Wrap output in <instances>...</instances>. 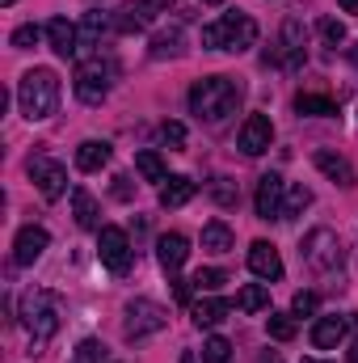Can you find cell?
I'll return each mask as SVG.
<instances>
[{
  "instance_id": "1",
  "label": "cell",
  "mask_w": 358,
  "mask_h": 363,
  "mask_svg": "<svg viewBox=\"0 0 358 363\" xmlns=\"http://www.w3.org/2000/svg\"><path fill=\"white\" fill-rule=\"evenodd\" d=\"M245 101V85L232 81V77H202L194 89H190V114L207 127H219L228 123Z\"/></svg>"
},
{
  "instance_id": "2",
  "label": "cell",
  "mask_w": 358,
  "mask_h": 363,
  "mask_svg": "<svg viewBox=\"0 0 358 363\" xmlns=\"http://www.w3.org/2000/svg\"><path fill=\"white\" fill-rule=\"evenodd\" d=\"M17 106H21V114H25L30 123L51 118L55 106H59V77H55L51 68H34V72H25V77L17 81Z\"/></svg>"
},
{
  "instance_id": "3",
  "label": "cell",
  "mask_w": 358,
  "mask_h": 363,
  "mask_svg": "<svg viewBox=\"0 0 358 363\" xmlns=\"http://www.w3.org/2000/svg\"><path fill=\"white\" fill-rule=\"evenodd\" d=\"M59 300L47 291V287H30L25 296H21V325H25V334L34 338V347H42V342H51L55 334H59Z\"/></svg>"
},
{
  "instance_id": "4",
  "label": "cell",
  "mask_w": 358,
  "mask_h": 363,
  "mask_svg": "<svg viewBox=\"0 0 358 363\" xmlns=\"http://www.w3.org/2000/svg\"><path fill=\"white\" fill-rule=\"evenodd\" d=\"M258 43V21L249 17V13H224L219 21H211L207 30H202V47H211V51H232V55H241V51H249Z\"/></svg>"
},
{
  "instance_id": "5",
  "label": "cell",
  "mask_w": 358,
  "mask_h": 363,
  "mask_svg": "<svg viewBox=\"0 0 358 363\" xmlns=\"http://www.w3.org/2000/svg\"><path fill=\"white\" fill-rule=\"evenodd\" d=\"M304 43H308V34H304V21L299 17H287L282 21V34H278V43L266 51V64H278V68H287V72H299L304 68Z\"/></svg>"
},
{
  "instance_id": "6",
  "label": "cell",
  "mask_w": 358,
  "mask_h": 363,
  "mask_svg": "<svg viewBox=\"0 0 358 363\" xmlns=\"http://www.w3.org/2000/svg\"><path fill=\"white\" fill-rule=\"evenodd\" d=\"M165 325H169V308H165V304L144 300V296L127 304V325H122V330H127V338H131V342H144V338L161 334Z\"/></svg>"
},
{
  "instance_id": "7",
  "label": "cell",
  "mask_w": 358,
  "mask_h": 363,
  "mask_svg": "<svg viewBox=\"0 0 358 363\" xmlns=\"http://www.w3.org/2000/svg\"><path fill=\"white\" fill-rule=\"evenodd\" d=\"M304 262H308L316 274L337 271V267H342V241H337V233L312 228V233L304 237Z\"/></svg>"
},
{
  "instance_id": "8",
  "label": "cell",
  "mask_w": 358,
  "mask_h": 363,
  "mask_svg": "<svg viewBox=\"0 0 358 363\" xmlns=\"http://www.w3.org/2000/svg\"><path fill=\"white\" fill-rule=\"evenodd\" d=\"M110 77H114V64H101V55H97V60H85V64L76 68L72 89H76V97H81L85 106H101V101L110 97Z\"/></svg>"
},
{
  "instance_id": "9",
  "label": "cell",
  "mask_w": 358,
  "mask_h": 363,
  "mask_svg": "<svg viewBox=\"0 0 358 363\" xmlns=\"http://www.w3.org/2000/svg\"><path fill=\"white\" fill-rule=\"evenodd\" d=\"M97 254H101V262H105L114 274H127L131 262H135V250H131L127 233H122V228H110V224L97 228Z\"/></svg>"
},
{
  "instance_id": "10",
  "label": "cell",
  "mask_w": 358,
  "mask_h": 363,
  "mask_svg": "<svg viewBox=\"0 0 358 363\" xmlns=\"http://www.w3.org/2000/svg\"><path fill=\"white\" fill-rule=\"evenodd\" d=\"M30 182L38 186V194L47 199V203H55L64 190H68V169L59 165V161H51L47 152H38V157H30Z\"/></svg>"
},
{
  "instance_id": "11",
  "label": "cell",
  "mask_w": 358,
  "mask_h": 363,
  "mask_svg": "<svg viewBox=\"0 0 358 363\" xmlns=\"http://www.w3.org/2000/svg\"><path fill=\"white\" fill-rule=\"evenodd\" d=\"M270 144H274V123H270V114H249V118L241 123L236 148H241L245 157H262V152H270Z\"/></svg>"
},
{
  "instance_id": "12",
  "label": "cell",
  "mask_w": 358,
  "mask_h": 363,
  "mask_svg": "<svg viewBox=\"0 0 358 363\" xmlns=\"http://www.w3.org/2000/svg\"><path fill=\"white\" fill-rule=\"evenodd\" d=\"M47 245H51V233L38 228V224H25V228L17 233V241H13V262H17V267H34V262L47 254Z\"/></svg>"
},
{
  "instance_id": "13",
  "label": "cell",
  "mask_w": 358,
  "mask_h": 363,
  "mask_svg": "<svg viewBox=\"0 0 358 363\" xmlns=\"http://www.w3.org/2000/svg\"><path fill=\"white\" fill-rule=\"evenodd\" d=\"M282 199H287V182L278 178V174L258 178V199H253L258 220H282Z\"/></svg>"
},
{
  "instance_id": "14",
  "label": "cell",
  "mask_w": 358,
  "mask_h": 363,
  "mask_svg": "<svg viewBox=\"0 0 358 363\" xmlns=\"http://www.w3.org/2000/svg\"><path fill=\"white\" fill-rule=\"evenodd\" d=\"M47 43H51V51L64 55V60L81 55V30H76L68 17H51V21H47Z\"/></svg>"
},
{
  "instance_id": "15",
  "label": "cell",
  "mask_w": 358,
  "mask_h": 363,
  "mask_svg": "<svg viewBox=\"0 0 358 363\" xmlns=\"http://www.w3.org/2000/svg\"><path fill=\"white\" fill-rule=\"evenodd\" d=\"M249 271L258 274V279H266V283L282 279V258H278V250L270 241H253L249 245Z\"/></svg>"
},
{
  "instance_id": "16",
  "label": "cell",
  "mask_w": 358,
  "mask_h": 363,
  "mask_svg": "<svg viewBox=\"0 0 358 363\" xmlns=\"http://www.w3.org/2000/svg\"><path fill=\"white\" fill-rule=\"evenodd\" d=\"M156 258H161V271L165 274H178L185 267V258H190V241L181 233H165L156 241Z\"/></svg>"
},
{
  "instance_id": "17",
  "label": "cell",
  "mask_w": 358,
  "mask_h": 363,
  "mask_svg": "<svg viewBox=\"0 0 358 363\" xmlns=\"http://www.w3.org/2000/svg\"><path fill=\"white\" fill-rule=\"evenodd\" d=\"M346 342V317H316V325H312V347H321V351H337Z\"/></svg>"
},
{
  "instance_id": "18",
  "label": "cell",
  "mask_w": 358,
  "mask_h": 363,
  "mask_svg": "<svg viewBox=\"0 0 358 363\" xmlns=\"http://www.w3.org/2000/svg\"><path fill=\"white\" fill-rule=\"evenodd\" d=\"M312 161H316V169H321L325 178L337 182V186H346V190H350V186L358 182V178H354V169H350V161H346V157H337V152H329V148H321Z\"/></svg>"
},
{
  "instance_id": "19",
  "label": "cell",
  "mask_w": 358,
  "mask_h": 363,
  "mask_svg": "<svg viewBox=\"0 0 358 363\" xmlns=\"http://www.w3.org/2000/svg\"><path fill=\"white\" fill-rule=\"evenodd\" d=\"M228 313H232V304H228V300L207 296V300H198V304H194V325H198V330H215L219 321H228Z\"/></svg>"
},
{
  "instance_id": "20",
  "label": "cell",
  "mask_w": 358,
  "mask_h": 363,
  "mask_svg": "<svg viewBox=\"0 0 358 363\" xmlns=\"http://www.w3.org/2000/svg\"><path fill=\"white\" fill-rule=\"evenodd\" d=\"M118 26H114V17L110 13H89L85 17V26H81V51H93V47H101V38L105 34H114Z\"/></svg>"
},
{
  "instance_id": "21",
  "label": "cell",
  "mask_w": 358,
  "mask_h": 363,
  "mask_svg": "<svg viewBox=\"0 0 358 363\" xmlns=\"http://www.w3.org/2000/svg\"><path fill=\"white\" fill-rule=\"evenodd\" d=\"M194 194H198V186L185 178V174H173V178L161 186V207H169V211H173V207H185Z\"/></svg>"
},
{
  "instance_id": "22",
  "label": "cell",
  "mask_w": 358,
  "mask_h": 363,
  "mask_svg": "<svg viewBox=\"0 0 358 363\" xmlns=\"http://www.w3.org/2000/svg\"><path fill=\"white\" fill-rule=\"evenodd\" d=\"M101 165H110V144L105 140H85L76 148V169L81 174H97Z\"/></svg>"
},
{
  "instance_id": "23",
  "label": "cell",
  "mask_w": 358,
  "mask_h": 363,
  "mask_svg": "<svg viewBox=\"0 0 358 363\" xmlns=\"http://www.w3.org/2000/svg\"><path fill=\"white\" fill-rule=\"evenodd\" d=\"M72 216H76L81 228H101V207H97V199H93L85 186L72 190Z\"/></svg>"
},
{
  "instance_id": "24",
  "label": "cell",
  "mask_w": 358,
  "mask_h": 363,
  "mask_svg": "<svg viewBox=\"0 0 358 363\" xmlns=\"http://www.w3.org/2000/svg\"><path fill=\"white\" fill-rule=\"evenodd\" d=\"M181 51H185L181 26H169V30H161V34L152 38V60H178Z\"/></svg>"
},
{
  "instance_id": "25",
  "label": "cell",
  "mask_w": 358,
  "mask_h": 363,
  "mask_svg": "<svg viewBox=\"0 0 358 363\" xmlns=\"http://www.w3.org/2000/svg\"><path fill=\"white\" fill-rule=\"evenodd\" d=\"M295 114L329 118V114H337V101H333V97H325V93H299V97H295Z\"/></svg>"
},
{
  "instance_id": "26",
  "label": "cell",
  "mask_w": 358,
  "mask_h": 363,
  "mask_svg": "<svg viewBox=\"0 0 358 363\" xmlns=\"http://www.w3.org/2000/svg\"><path fill=\"white\" fill-rule=\"evenodd\" d=\"M236 245V237H232V228L224 224V220H211L207 228H202V250H211V254H228Z\"/></svg>"
},
{
  "instance_id": "27",
  "label": "cell",
  "mask_w": 358,
  "mask_h": 363,
  "mask_svg": "<svg viewBox=\"0 0 358 363\" xmlns=\"http://www.w3.org/2000/svg\"><path fill=\"white\" fill-rule=\"evenodd\" d=\"M135 169L144 174L148 182H169V169H165V161H161V152H152V148H144V152H135Z\"/></svg>"
},
{
  "instance_id": "28",
  "label": "cell",
  "mask_w": 358,
  "mask_h": 363,
  "mask_svg": "<svg viewBox=\"0 0 358 363\" xmlns=\"http://www.w3.org/2000/svg\"><path fill=\"white\" fill-rule=\"evenodd\" d=\"M308 207H312V190L308 186H291L287 199H282V220H299Z\"/></svg>"
},
{
  "instance_id": "29",
  "label": "cell",
  "mask_w": 358,
  "mask_h": 363,
  "mask_svg": "<svg viewBox=\"0 0 358 363\" xmlns=\"http://www.w3.org/2000/svg\"><path fill=\"white\" fill-rule=\"evenodd\" d=\"M236 304H241L245 313H262V308H270V291L262 283H245V287L236 291Z\"/></svg>"
},
{
  "instance_id": "30",
  "label": "cell",
  "mask_w": 358,
  "mask_h": 363,
  "mask_svg": "<svg viewBox=\"0 0 358 363\" xmlns=\"http://www.w3.org/2000/svg\"><path fill=\"white\" fill-rule=\"evenodd\" d=\"M266 330H270V338H274V342H291V338H295V330H299V325H295V313H270Z\"/></svg>"
},
{
  "instance_id": "31",
  "label": "cell",
  "mask_w": 358,
  "mask_h": 363,
  "mask_svg": "<svg viewBox=\"0 0 358 363\" xmlns=\"http://www.w3.org/2000/svg\"><path fill=\"white\" fill-rule=\"evenodd\" d=\"M228 359H232V342H228V338L215 334V338L202 342V363H228Z\"/></svg>"
},
{
  "instance_id": "32",
  "label": "cell",
  "mask_w": 358,
  "mask_h": 363,
  "mask_svg": "<svg viewBox=\"0 0 358 363\" xmlns=\"http://www.w3.org/2000/svg\"><path fill=\"white\" fill-rule=\"evenodd\" d=\"M190 283H194L198 291H219V287L228 283V274L219 271V267H207V271H198V274H194Z\"/></svg>"
},
{
  "instance_id": "33",
  "label": "cell",
  "mask_w": 358,
  "mask_h": 363,
  "mask_svg": "<svg viewBox=\"0 0 358 363\" xmlns=\"http://www.w3.org/2000/svg\"><path fill=\"white\" fill-rule=\"evenodd\" d=\"M101 355H105V347H101L97 338H85V342H76L72 363H101Z\"/></svg>"
},
{
  "instance_id": "34",
  "label": "cell",
  "mask_w": 358,
  "mask_h": 363,
  "mask_svg": "<svg viewBox=\"0 0 358 363\" xmlns=\"http://www.w3.org/2000/svg\"><path fill=\"white\" fill-rule=\"evenodd\" d=\"M321 308V296L316 291H295V300H291V313L295 317H312Z\"/></svg>"
},
{
  "instance_id": "35",
  "label": "cell",
  "mask_w": 358,
  "mask_h": 363,
  "mask_svg": "<svg viewBox=\"0 0 358 363\" xmlns=\"http://www.w3.org/2000/svg\"><path fill=\"white\" fill-rule=\"evenodd\" d=\"M321 38H325L329 47H342V43H346V26H342L337 17H325V21H321Z\"/></svg>"
},
{
  "instance_id": "36",
  "label": "cell",
  "mask_w": 358,
  "mask_h": 363,
  "mask_svg": "<svg viewBox=\"0 0 358 363\" xmlns=\"http://www.w3.org/2000/svg\"><path fill=\"white\" fill-rule=\"evenodd\" d=\"M38 38H42V30H38V26H17V30H13V38H8V43H13V47H17V51H30V47H34V43H38Z\"/></svg>"
},
{
  "instance_id": "37",
  "label": "cell",
  "mask_w": 358,
  "mask_h": 363,
  "mask_svg": "<svg viewBox=\"0 0 358 363\" xmlns=\"http://www.w3.org/2000/svg\"><path fill=\"white\" fill-rule=\"evenodd\" d=\"M161 140L169 148H185V127L181 123H161Z\"/></svg>"
},
{
  "instance_id": "38",
  "label": "cell",
  "mask_w": 358,
  "mask_h": 363,
  "mask_svg": "<svg viewBox=\"0 0 358 363\" xmlns=\"http://www.w3.org/2000/svg\"><path fill=\"white\" fill-rule=\"evenodd\" d=\"M110 190H114V199H122V203H131V194H135V190H131V178H127V174H118Z\"/></svg>"
},
{
  "instance_id": "39",
  "label": "cell",
  "mask_w": 358,
  "mask_h": 363,
  "mask_svg": "<svg viewBox=\"0 0 358 363\" xmlns=\"http://www.w3.org/2000/svg\"><path fill=\"white\" fill-rule=\"evenodd\" d=\"M342 9H346V13H354V17H358V0H342Z\"/></svg>"
},
{
  "instance_id": "40",
  "label": "cell",
  "mask_w": 358,
  "mask_h": 363,
  "mask_svg": "<svg viewBox=\"0 0 358 363\" xmlns=\"http://www.w3.org/2000/svg\"><path fill=\"white\" fill-rule=\"evenodd\" d=\"M178 363H198V359H194V355H190V351H181V359Z\"/></svg>"
},
{
  "instance_id": "41",
  "label": "cell",
  "mask_w": 358,
  "mask_h": 363,
  "mask_svg": "<svg viewBox=\"0 0 358 363\" xmlns=\"http://www.w3.org/2000/svg\"><path fill=\"white\" fill-rule=\"evenodd\" d=\"M202 4H224V0H202Z\"/></svg>"
},
{
  "instance_id": "42",
  "label": "cell",
  "mask_w": 358,
  "mask_h": 363,
  "mask_svg": "<svg viewBox=\"0 0 358 363\" xmlns=\"http://www.w3.org/2000/svg\"><path fill=\"white\" fill-rule=\"evenodd\" d=\"M304 363H325V359H304Z\"/></svg>"
},
{
  "instance_id": "43",
  "label": "cell",
  "mask_w": 358,
  "mask_h": 363,
  "mask_svg": "<svg viewBox=\"0 0 358 363\" xmlns=\"http://www.w3.org/2000/svg\"><path fill=\"white\" fill-rule=\"evenodd\" d=\"M0 4H13V0H0Z\"/></svg>"
},
{
  "instance_id": "44",
  "label": "cell",
  "mask_w": 358,
  "mask_h": 363,
  "mask_svg": "<svg viewBox=\"0 0 358 363\" xmlns=\"http://www.w3.org/2000/svg\"><path fill=\"white\" fill-rule=\"evenodd\" d=\"M270 363H282V359H270Z\"/></svg>"
}]
</instances>
